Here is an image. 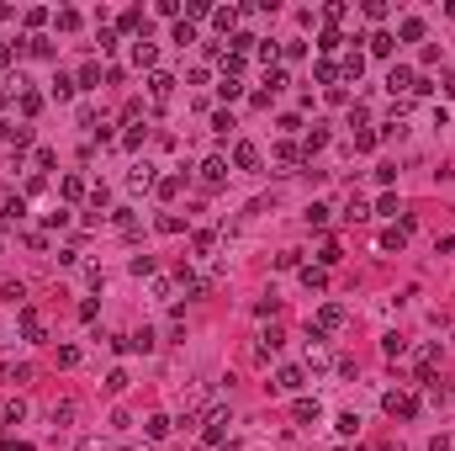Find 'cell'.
<instances>
[{"instance_id":"cell-52","label":"cell","mask_w":455,"mask_h":451,"mask_svg":"<svg viewBox=\"0 0 455 451\" xmlns=\"http://www.w3.org/2000/svg\"><path fill=\"white\" fill-rule=\"evenodd\" d=\"M376 212H387V218H402V202H397V197H381Z\"/></svg>"},{"instance_id":"cell-6","label":"cell","mask_w":455,"mask_h":451,"mask_svg":"<svg viewBox=\"0 0 455 451\" xmlns=\"http://www.w3.org/2000/svg\"><path fill=\"white\" fill-rule=\"evenodd\" d=\"M222 435H228V409H212V414H207V430H201V441H207V446H218Z\"/></svg>"},{"instance_id":"cell-57","label":"cell","mask_w":455,"mask_h":451,"mask_svg":"<svg viewBox=\"0 0 455 451\" xmlns=\"http://www.w3.org/2000/svg\"><path fill=\"white\" fill-rule=\"evenodd\" d=\"M79 361V345H59V367H75Z\"/></svg>"},{"instance_id":"cell-55","label":"cell","mask_w":455,"mask_h":451,"mask_svg":"<svg viewBox=\"0 0 455 451\" xmlns=\"http://www.w3.org/2000/svg\"><path fill=\"white\" fill-rule=\"evenodd\" d=\"M365 123H371V112H365V106L355 101V106H350V127H365Z\"/></svg>"},{"instance_id":"cell-16","label":"cell","mask_w":455,"mask_h":451,"mask_svg":"<svg viewBox=\"0 0 455 451\" xmlns=\"http://www.w3.org/2000/svg\"><path fill=\"white\" fill-rule=\"evenodd\" d=\"M259 164V149L255 144H233V170H255Z\"/></svg>"},{"instance_id":"cell-51","label":"cell","mask_w":455,"mask_h":451,"mask_svg":"<svg viewBox=\"0 0 455 451\" xmlns=\"http://www.w3.org/2000/svg\"><path fill=\"white\" fill-rule=\"evenodd\" d=\"M21 414H27V404L16 398V404H5V414H0V419H5V425H21Z\"/></svg>"},{"instance_id":"cell-8","label":"cell","mask_w":455,"mask_h":451,"mask_svg":"<svg viewBox=\"0 0 455 451\" xmlns=\"http://www.w3.org/2000/svg\"><path fill=\"white\" fill-rule=\"evenodd\" d=\"M228 181V160H222V154H212V160L201 164V186H222Z\"/></svg>"},{"instance_id":"cell-60","label":"cell","mask_w":455,"mask_h":451,"mask_svg":"<svg viewBox=\"0 0 455 451\" xmlns=\"http://www.w3.org/2000/svg\"><path fill=\"white\" fill-rule=\"evenodd\" d=\"M445 96H455V69H450V75H445Z\"/></svg>"},{"instance_id":"cell-32","label":"cell","mask_w":455,"mask_h":451,"mask_svg":"<svg viewBox=\"0 0 455 451\" xmlns=\"http://www.w3.org/2000/svg\"><path fill=\"white\" fill-rule=\"evenodd\" d=\"M64 202H79V197H85V181H79V175H64Z\"/></svg>"},{"instance_id":"cell-61","label":"cell","mask_w":455,"mask_h":451,"mask_svg":"<svg viewBox=\"0 0 455 451\" xmlns=\"http://www.w3.org/2000/svg\"><path fill=\"white\" fill-rule=\"evenodd\" d=\"M11 133H16V127H11V123H5V117H0V138H11Z\"/></svg>"},{"instance_id":"cell-28","label":"cell","mask_w":455,"mask_h":451,"mask_svg":"<svg viewBox=\"0 0 455 451\" xmlns=\"http://www.w3.org/2000/svg\"><path fill=\"white\" fill-rule=\"evenodd\" d=\"M127 186H133V191H148V186H154V170H148V164H133Z\"/></svg>"},{"instance_id":"cell-50","label":"cell","mask_w":455,"mask_h":451,"mask_svg":"<svg viewBox=\"0 0 455 451\" xmlns=\"http://www.w3.org/2000/svg\"><path fill=\"white\" fill-rule=\"evenodd\" d=\"M381 350H387V356H402V350H408V340H402V334H387V340H381Z\"/></svg>"},{"instance_id":"cell-24","label":"cell","mask_w":455,"mask_h":451,"mask_svg":"<svg viewBox=\"0 0 455 451\" xmlns=\"http://www.w3.org/2000/svg\"><path fill=\"white\" fill-rule=\"evenodd\" d=\"M339 260H344V249H339L334 239H323V249H317V266L328 271V266H339Z\"/></svg>"},{"instance_id":"cell-54","label":"cell","mask_w":455,"mask_h":451,"mask_svg":"<svg viewBox=\"0 0 455 451\" xmlns=\"http://www.w3.org/2000/svg\"><path fill=\"white\" fill-rule=\"evenodd\" d=\"M323 16H328V21H334V32H339V21H344V16H350V5H323Z\"/></svg>"},{"instance_id":"cell-5","label":"cell","mask_w":455,"mask_h":451,"mask_svg":"<svg viewBox=\"0 0 455 451\" xmlns=\"http://www.w3.org/2000/svg\"><path fill=\"white\" fill-rule=\"evenodd\" d=\"M281 345H286V334H281V329L270 324V329H265V334H259V340H255V356H259V361H270V356H276Z\"/></svg>"},{"instance_id":"cell-12","label":"cell","mask_w":455,"mask_h":451,"mask_svg":"<svg viewBox=\"0 0 455 451\" xmlns=\"http://www.w3.org/2000/svg\"><path fill=\"white\" fill-rule=\"evenodd\" d=\"M339 324H344V308H339V303H323V308H317V329H323V334L339 329Z\"/></svg>"},{"instance_id":"cell-42","label":"cell","mask_w":455,"mask_h":451,"mask_svg":"<svg viewBox=\"0 0 455 451\" xmlns=\"http://www.w3.org/2000/svg\"><path fill=\"white\" fill-rule=\"evenodd\" d=\"M276 266H281V271H302V255H297V249H281Z\"/></svg>"},{"instance_id":"cell-27","label":"cell","mask_w":455,"mask_h":451,"mask_svg":"<svg viewBox=\"0 0 455 451\" xmlns=\"http://www.w3.org/2000/svg\"><path fill=\"white\" fill-rule=\"evenodd\" d=\"M75 90H79V85L69 80V75H53V90H48V96H53V101H69Z\"/></svg>"},{"instance_id":"cell-56","label":"cell","mask_w":455,"mask_h":451,"mask_svg":"<svg viewBox=\"0 0 455 451\" xmlns=\"http://www.w3.org/2000/svg\"><path fill=\"white\" fill-rule=\"evenodd\" d=\"M0 297H11V303H21V297H27V287H21V282H5V287H0Z\"/></svg>"},{"instance_id":"cell-22","label":"cell","mask_w":455,"mask_h":451,"mask_svg":"<svg viewBox=\"0 0 455 451\" xmlns=\"http://www.w3.org/2000/svg\"><path fill=\"white\" fill-rule=\"evenodd\" d=\"M365 48H371L376 59H387V53L397 48V38H392V32H371V38H365Z\"/></svg>"},{"instance_id":"cell-13","label":"cell","mask_w":455,"mask_h":451,"mask_svg":"<svg viewBox=\"0 0 455 451\" xmlns=\"http://www.w3.org/2000/svg\"><path fill=\"white\" fill-rule=\"evenodd\" d=\"M317 149H328V127H323V123H313V127H307V144H302V154L313 160Z\"/></svg>"},{"instance_id":"cell-43","label":"cell","mask_w":455,"mask_h":451,"mask_svg":"<svg viewBox=\"0 0 455 451\" xmlns=\"http://www.w3.org/2000/svg\"><path fill=\"white\" fill-rule=\"evenodd\" d=\"M0 377L5 382H32V367H0Z\"/></svg>"},{"instance_id":"cell-15","label":"cell","mask_w":455,"mask_h":451,"mask_svg":"<svg viewBox=\"0 0 455 451\" xmlns=\"http://www.w3.org/2000/svg\"><path fill=\"white\" fill-rule=\"evenodd\" d=\"M276 164H286V170H297V164H307V154H302L297 144H276Z\"/></svg>"},{"instance_id":"cell-19","label":"cell","mask_w":455,"mask_h":451,"mask_svg":"<svg viewBox=\"0 0 455 451\" xmlns=\"http://www.w3.org/2000/svg\"><path fill=\"white\" fill-rule=\"evenodd\" d=\"M365 218H371V202L365 197H350L344 202V223H365Z\"/></svg>"},{"instance_id":"cell-37","label":"cell","mask_w":455,"mask_h":451,"mask_svg":"<svg viewBox=\"0 0 455 451\" xmlns=\"http://www.w3.org/2000/svg\"><path fill=\"white\" fill-rule=\"evenodd\" d=\"M376 138H381V133H371V127H360V133H355V154H371V149H376Z\"/></svg>"},{"instance_id":"cell-39","label":"cell","mask_w":455,"mask_h":451,"mask_svg":"<svg viewBox=\"0 0 455 451\" xmlns=\"http://www.w3.org/2000/svg\"><path fill=\"white\" fill-rule=\"evenodd\" d=\"M170 38L185 48V42H196V27H191V21H175V32H170Z\"/></svg>"},{"instance_id":"cell-59","label":"cell","mask_w":455,"mask_h":451,"mask_svg":"<svg viewBox=\"0 0 455 451\" xmlns=\"http://www.w3.org/2000/svg\"><path fill=\"white\" fill-rule=\"evenodd\" d=\"M0 451H32V446H27V441H5Z\"/></svg>"},{"instance_id":"cell-38","label":"cell","mask_w":455,"mask_h":451,"mask_svg":"<svg viewBox=\"0 0 455 451\" xmlns=\"http://www.w3.org/2000/svg\"><path fill=\"white\" fill-rule=\"evenodd\" d=\"M180 186H185V175H164V181H154V191H159V197H175Z\"/></svg>"},{"instance_id":"cell-1","label":"cell","mask_w":455,"mask_h":451,"mask_svg":"<svg viewBox=\"0 0 455 451\" xmlns=\"http://www.w3.org/2000/svg\"><path fill=\"white\" fill-rule=\"evenodd\" d=\"M381 409L392 414V419H418V393H408V388H392L387 398H381Z\"/></svg>"},{"instance_id":"cell-46","label":"cell","mask_w":455,"mask_h":451,"mask_svg":"<svg viewBox=\"0 0 455 451\" xmlns=\"http://www.w3.org/2000/svg\"><path fill=\"white\" fill-rule=\"evenodd\" d=\"M143 138H148V127H127V133H122V144H127V149H143Z\"/></svg>"},{"instance_id":"cell-18","label":"cell","mask_w":455,"mask_h":451,"mask_svg":"<svg viewBox=\"0 0 455 451\" xmlns=\"http://www.w3.org/2000/svg\"><path fill=\"white\" fill-rule=\"evenodd\" d=\"M360 75H365V53H350V59L339 64V80H350V85H355Z\"/></svg>"},{"instance_id":"cell-41","label":"cell","mask_w":455,"mask_h":451,"mask_svg":"<svg viewBox=\"0 0 455 451\" xmlns=\"http://www.w3.org/2000/svg\"><path fill=\"white\" fill-rule=\"evenodd\" d=\"M159 234H185V218H175V212H164V218H159Z\"/></svg>"},{"instance_id":"cell-34","label":"cell","mask_w":455,"mask_h":451,"mask_svg":"<svg viewBox=\"0 0 455 451\" xmlns=\"http://www.w3.org/2000/svg\"><path fill=\"white\" fill-rule=\"evenodd\" d=\"M42 112V96L38 90H21V117H38Z\"/></svg>"},{"instance_id":"cell-14","label":"cell","mask_w":455,"mask_h":451,"mask_svg":"<svg viewBox=\"0 0 455 451\" xmlns=\"http://www.w3.org/2000/svg\"><path fill=\"white\" fill-rule=\"evenodd\" d=\"M133 64H143V69H154V64H159V48H154L148 38H138V42H133Z\"/></svg>"},{"instance_id":"cell-35","label":"cell","mask_w":455,"mask_h":451,"mask_svg":"<svg viewBox=\"0 0 455 451\" xmlns=\"http://www.w3.org/2000/svg\"><path fill=\"white\" fill-rule=\"evenodd\" d=\"M96 80H101V64H85V69H79V90H96Z\"/></svg>"},{"instance_id":"cell-47","label":"cell","mask_w":455,"mask_h":451,"mask_svg":"<svg viewBox=\"0 0 455 451\" xmlns=\"http://www.w3.org/2000/svg\"><path fill=\"white\" fill-rule=\"evenodd\" d=\"M334 430H339V435H355V430H360V414H339Z\"/></svg>"},{"instance_id":"cell-49","label":"cell","mask_w":455,"mask_h":451,"mask_svg":"<svg viewBox=\"0 0 455 451\" xmlns=\"http://www.w3.org/2000/svg\"><path fill=\"white\" fill-rule=\"evenodd\" d=\"M307 223H313V228H323V223H328V207H323V202H313V207H307Z\"/></svg>"},{"instance_id":"cell-44","label":"cell","mask_w":455,"mask_h":451,"mask_svg":"<svg viewBox=\"0 0 455 451\" xmlns=\"http://www.w3.org/2000/svg\"><path fill=\"white\" fill-rule=\"evenodd\" d=\"M106 393H127V371H106Z\"/></svg>"},{"instance_id":"cell-36","label":"cell","mask_w":455,"mask_h":451,"mask_svg":"<svg viewBox=\"0 0 455 451\" xmlns=\"http://www.w3.org/2000/svg\"><path fill=\"white\" fill-rule=\"evenodd\" d=\"M218 96H222V101H238V96H244V85H238L233 75H222V85H218Z\"/></svg>"},{"instance_id":"cell-58","label":"cell","mask_w":455,"mask_h":451,"mask_svg":"<svg viewBox=\"0 0 455 451\" xmlns=\"http://www.w3.org/2000/svg\"><path fill=\"white\" fill-rule=\"evenodd\" d=\"M429 451H450V435H434V441H429Z\"/></svg>"},{"instance_id":"cell-11","label":"cell","mask_w":455,"mask_h":451,"mask_svg":"<svg viewBox=\"0 0 455 451\" xmlns=\"http://www.w3.org/2000/svg\"><path fill=\"white\" fill-rule=\"evenodd\" d=\"M238 16H244L238 5H218V11H212V21H218V32H228V38L238 32Z\"/></svg>"},{"instance_id":"cell-4","label":"cell","mask_w":455,"mask_h":451,"mask_svg":"<svg viewBox=\"0 0 455 451\" xmlns=\"http://www.w3.org/2000/svg\"><path fill=\"white\" fill-rule=\"evenodd\" d=\"M302 388H307V371L302 367H281L276 371V393H302Z\"/></svg>"},{"instance_id":"cell-63","label":"cell","mask_w":455,"mask_h":451,"mask_svg":"<svg viewBox=\"0 0 455 451\" xmlns=\"http://www.w3.org/2000/svg\"><path fill=\"white\" fill-rule=\"evenodd\" d=\"M360 451H365V446H360Z\"/></svg>"},{"instance_id":"cell-40","label":"cell","mask_w":455,"mask_h":451,"mask_svg":"<svg viewBox=\"0 0 455 451\" xmlns=\"http://www.w3.org/2000/svg\"><path fill=\"white\" fill-rule=\"evenodd\" d=\"M317 48H323V53H334V48H344V32H334V27H328V32L317 38Z\"/></svg>"},{"instance_id":"cell-48","label":"cell","mask_w":455,"mask_h":451,"mask_svg":"<svg viewBox=\"0 0 455 451\" xmlns=\"http://www.w3.org/2000/svg\"><path fill=\"white\" fill-rule=\"evenodd\" d=\"M133 276H154V255H133Z\"/></svg>"},{"instance_id":"cell-53","label":"cell","mask_w":455,"mask_h":451,"mask_svg":"<svg viewBox=\"0 0 455 451\" xmlns=\"http://www.w3.org/2000/svg\"><path fill=\"white\" fill-rule=\"evenodd\" d=\"M53 21H59V32H75V27H79V11H59Z\"/></svg>"},{"instance_id":"cell-21","label":"cell","mask_w":455,"mask_h":451,"mask_svg":"<svg viewBox=\"0 0 455 451\" xmlns=\"http://www.w3.org/2000/svg\"><path fill=\"white\" fill-rule=\"evenodd\" d=\"M313 80L334 90V80H339V64H334V59H317V64H313Z\"/></svg>"},{"instance_id":"cell-31","label":"cell","mask_w":455,"mask_h":451,"mask_svg":"<svg viewBox=\"0 0 455 451\" xmlns=\"http://www.w3.org/2000/svg\"><path fill=\"white\" fill-rule=\"evenodd\" d=\"M75 414H79V404L64 398V404H53V425H75Z\"/></svg>"},{"instance_id":"cell-20","label":"cell","mask_w":455,"mask_h":451,"mask_svg":"<svg viewBox=\"0 0 455 451\" xmlns=\"http://www.w3.org/2000/svg\"><path fill=\"white\" fill-rule=\"evenodd\" d=\"M302 287L323 292V287H328V271H323V266H302Z\"/></svg>"},{"instance_id":"cell-7","label":"cell","mask_w":455,"mask_h":451,"mask_svg":"<svg viewBox=\"0 0 455 451\" xmlns=\"http://www.w3.org/2000/svg\"><path fill=\"white\" fill-rule=\"evenodd\" d=\"M148 96H154V101H170V96H175V75L154 69V75H148Z\"/></svg>"},{"instance_id":"cell-26","label":"cell","mask_w":455,"mask_h":451,"mask_svg":"<svg viewBox=\"0 0 455 451\" xmlns=\"http://www.w3.org/2000/svg\"><path fill=\"white\" fill-rule=\"evenodd\" d=\"M286 69H276V64H270V69H265V96H276V90H286Z\"/></svg>"},{"instance_id":"cell-30","label":"cell","mask_w":455,"mask_h":451,"mask_svg":"<svg viewBox=\"0 0 455 451\" xmlns=\"http://www.w3.org/2000/svg\"><path fill=\"white\" fill-rule=\"evenodd\" d=\"M402 245H408V228L402 223H392L387 234H381V249H402Z\"/></svg>"},{"instance_id":"cell-62","label":"cell","mask_w":455,"mask_h":451,"mask_svg":"<svg viewBox=\"0 0 455 451\" xmlns=\"http://www.w3.org/2000/svg\"><path fill=\"white\" fill-rule=\"evenodd\" d=\"M0 21H11V5H0Z\"/></svg>"},{"instance_id":"cell-10","label":"cell","mask_w":455,"mask_h":451,"mask_svg":"<svg viewBox=\"0 0 455 451\" xmlns=\"http://www.w3.org/2000/svg\"><path fill=\"white\" fill-rule=\"evenodd\" d=\"M16 324H21V334H27V340H42V313H38V308H21Z\"/></svg>"},{"instance_id":"cell-2","label":"cell","mask_w":455,"mask_h":451,"mask_svg":"<svg viewBox=\"0 0 455 451\" xmlns=\"http://www.w3.org/2000/svg\"><path fill=\"white\" fill-rule=\"evenodd\" d=\"M413 85H418L413 69H408V64H392V75H387V90H392L397 101H402V96H413Z\"/></svg>"},{"instance_id":"cell-25","label":"cell","mask_w":455,"mask_h":451,"mask_svg":"<svg viewBox=\"0 0 455 451\" xmlns=\"http://www.w3.org/2000/svg\"><path fill=\"white\" fill-rule=\"evenodd\" d=\"M27 53H32V59H53L59 48H53V38H27Z\"/></svg>"},{"instance_id":"cell-33","label":"cell","mask_w":455,"mask_h":451,"mask_svg":"<svg viewBox=\"0 0 455 451\" xmlns=\"http://www.w3.org/2000/svg\"><path fill=\"white\" fill-rule=\"evenodd\" d=\"M233 112H212V133H218V138H228V133H233Z\"/></svg>"},{"instance_id":"cell-29","label":"cell","mask_w":455,"mask_h":451,"mask_svg":"<svg viewBox=\"0 0 455 451\" xmlns=\"http://www.w3.org/2000/svg\"><path fill=\"white\" fill-rule=\"evenodd\" d=\"M127 350L148 356V350H154V329H138V334H127Z\"/></svg>"},{"instance_id":"cell-23","label":"cell","mask_w":455,"mask_h":451,"mask_svg":"<svg viewBox=\"0 0 455 451\" xmlns=\"http://www.w3.org/2000/svg\"><path fill=\"white\" fill-rule=\"evenodd\" d=\"M191 249H196V255H212V249H218V234H212V228H196V234H191Z\"/></svg>"},{"instance_id":"cell-17","label":"cell","mask_w":455,"mask_h":451,"mask_svg":"<svg viewBox=\"0 0 455 451\" xmlns=\"http://www.w3.org/2000/svg\"><path fill=\"white\" fill-rule=\"evenodd\" d=\"M143 430H148V441H164V435L175 430V419H170V414H148V425H143Z\"/></svg>"},{"instance_id":"cell-3","label":"cell","mask_w":455,"mask_h":451,"mask_svg":"<svg viewBox=\"0 0 455 451\" xmlns=\"http://www.w3.org/2000/svg\"><path fill=\"white\" fill-rule=\"evenodd\" d=\"M291 419H297V425H317V419H323V404H317V398H291Z\"/></svg>"},{"instance_id":"cell-45","label":"cell","mask_w":455,"mask_h":451,"mask_svg":"<svg viewBox=\"0 0 455 451\" xmlns=\"http://www.w3.org/2000/svg\"><path fill=\"white\" fill-rule=\"evenodd\" d=\"M96 42H101V53H112V48H117V27H101Z\"/></svg>"},{"instance_id":"cell-9","label":"cell","mask_w":455,"mask_h":451,"mask_svg":"<svg viewBox=\"0 0 455 451\" xmlns=\"http://www.w3.org/2000/svg\"><path fill=\"white\" fill-rule=\"evenodd\" d=\"M392 38H402V42H424V16H397V32Z\"/></svg>"}]
</instances>
